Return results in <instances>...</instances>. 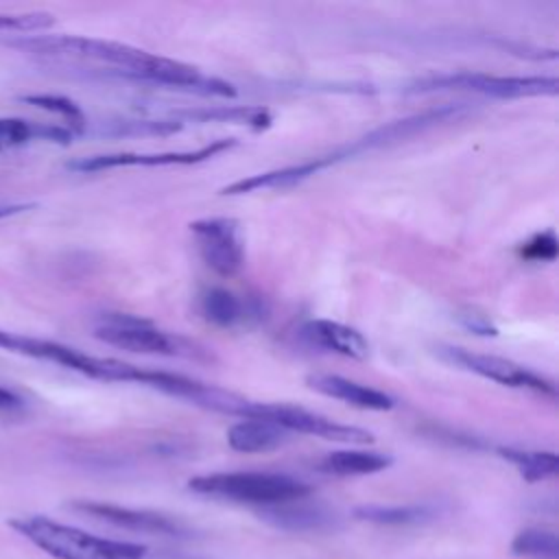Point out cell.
Here are the masks:
<instances>
[{
  "instance_id": "cell-1",
  "label": "cell",
  "mask_w": 559,
  "mask_h": 559,
  "mask_svg": "<svg viewBox=\"0 0 559 559\" xmlns=\"http://www.w3.org/2000/svg\"><path fill=\"white\" fill-rule=\"evenodd\" d=\"M7 46L17 48L22 52L39 55V57H61V59H79L111 66V74L120 79L142 81L151 85H162L168 90H183L199 94L205 76L199 68L175 61L168 57L151 55L142 48L100 39V37H83V35H20L7 39Z\"/></svg>"
},
{
  "instance_id": "cell-2",
  "label": "cell",
  "mask_w": 559,
  "mask_h": 559,
  "mask_svg": "<svg viewBox=\"0 0 559 559\" xmlns=\"http://www.w3.org/2000/svg\"><path fill=\"white\" fill-rule=\"evenodd\" d=\"M20 535L55 559H144L146 548L131 542L105 539L46 515H22L9 522Z\"/></svg>"
},
{
  "instance_id": "cell-3",
  "label": "cell",
  "mask_w": 559,
  "mask_h": 559,
  "mask_svg": "<svg viewBox=\"0 0 559 559\" xmlns=\"http://www.w3.org/2000/svg\"><path fill=\"white\" fill-rule=\"evenodd\" d=\"M188 487L194 493L245 502L255 507L280 504L288 500L308 498L312 487L295 476L275 474V472H216L190 478Z\"/></svg>"
},
{
  "instance_id": "cell-4",
  "label": "cell",
  "mask_w": 559,
  "mask_h": 559,
  "mask_svg": "<svg viewBox=\"0 0 559 559\" xmlns=\"http://www.w3.org/2000/svg\"><path fill=\"white\" fill-rule=\"evenodd\" d=\"M94 336L107 345L118 349L135 352V354H159V356H179L192 360H207V349L199 343L162 330L148 319L124 314V312H107L98 319L94 328Z\"/></svg>"
},
{
  "instance_id": "cell-5",
  "label": "cell",
  "mask_w": 559,
  "mask_h": 559,
  "mask_svg": "<svg viewBox=\"0 0 559 559\" xmlns=\"http://www.w3.org/2000/svg\"><path fill=\"white\" fill-rule=\"evenodd\" d=\"M0 349L28 356L35 360H48L55 365H61L66 369L79 371L92 380H103V382H135V371L138 365L118 360V358H103V356H92L85 352H79L70 345L48 341V338H37V336H26L17 332H9L0 328Z\"/></svg>"
},
{
  "instance_id": "cell-6",
  "label": "cell",
  "mask_w": 559,
  "mask_h": 559,
  "mask_svg": "<svg viewBox=\"0 0 559 559\" xmlns=\"http://www.w3.org/2000/svg\"><path fill=\"white\" fill-rule=\"evenodd\" d=\"M559 83L555 76H504L489 72L430 74L411 83L408 92H472L493 98L552 96Z\"/></svg>"
},
{
  "instance_id": "cell-7",
  "label": "cell",
  "mask_w": 559,
  "mask_h": 559,
  "mask_svg": "<svg viewBox=\"0 0 559 559\" xmlns=\"http://www.w3.org/2000/svg\"><path fill=\"white\" fill-rule=\"evenodd\" d=\"M135 384H144V386L157 389V391H162L170 397L186 400L188 404H194L199 408L223 413V415H234V417H240V419L247 417V413L251 408V402H253V400H249L240 393L221 389L216 384L201 382V380L183 376V373L164 371V369L138 367Z\"/></svg>"
},
{
  "instance_id": "cell-8",
  "label": "cell",
  "mask_w": 559,
  "mask_h": 559,
  "mask_svg": "<svg viewBox=\"0 0 559 559\" xmlns=\"http://www.w3.org/2000/svg\"><path fill=\"white\" fill-rule=\"evenodd\" d=\"M247 417H260V419L273 421L275 426L284 428L286 432L314 435V437H321V439H328V441H338V443L362 445V443L373 441V435L365 428L349 426V424H338V421H334L325 415H319V413L308 411L304 406L284 404V402H255L253 400Z\"/></svg>"
},
{
  "instance_id": "cell-9",
  "label": "cell",
  "mask_w": 559,
  "mask_h": 559,
  "mask_svg": "<svg viewBox=\"0 0 559 559\" xmlns=\"http://www.w3.org/2000/svg\"><path fill=\"white\" fill-rule=\"evenodd\" d=\"M439 356L445 358L448 362L465 369V371H472L480 378H487V380H493L498 384H504V386H513V389H528V391H535V393H542V395H550L555 397V384L542 376H537L535 371L509 360V358H502V356H493V354H480V352H472V349H465V347H454V345H443L439 347Z\"/></svg>"
},
{
  "instance_id": "cell-10",
  "label": "cell",
  "mask_w": 559,
  "mask_h": 559,
  "mask_svg": "<svg viewBox=\"0 0 559 559\" xmlns=\"http://www.w3.org/2000/svg\"><path fill=\"white\" fill-rule=\"evenodd\" d=\"M199 255L221 277H234L245 264L240 225L227 216H210L190 223Z\"/></svg>"
},
{
  "instance_id": "cell-11",
  "label": "cell",
  "mask_w": 559,
  "mask_h": 559,
  "mask_svg": "<svg viewBox=\"0 0 559 559\" xmlns=\"http://www.w3.org/2000/svg\"><path fill=\"white\" fill-rule=\"evenodd\" d=\"M236 146V138H221L212 140L205 146H199L194 151H159V153H133V151H120V153H100L90 157H79L68 162L70 170L76 173H98L109 168H122V166H190L205 159H212L225 151Z\"/></svg>"
},
{
  "instance_id": "cell-12",
  "label": "cell",
  "mask_w": 559,
  "mask_h": 559,
  "mask_svg": "<svg viewBox=\"0 0 559 559\" xmlns=\"http://www.w3.org/2000/svg\"><path fill=\"white\" fill-rule=\"evenodd\" d=\"M467 111V105L459 103H448V105H441V107H435V109H426V111H419V114H413V116H404L400 120H393V122H386L373 131H369L367 135L354 140L352 144L338 148V157L341 162L347 159V157H354L358 153H365V151H373V148H384V146H393V144H400V142H406L437 124H443V122H452L456 118H461L463 114Z\"/></svg>"
},
{
  "instance_id": "cell-13",
  "label": "cell",
  "mask_w": 559,
  "mask_h": 559,
  "mask_svg": "<svg viewBox=\"0 0 559 559\" xmlns=\"http://www.w3.org/2000/svg\"><path fill=\"white\" fill-rule=\"evenodd\" d=\"M72 511L83 513L87 518L107 522L118 528L135 531V533H148V535H186V528L162 513L155 511H144V509H131V507H120V504H109V502H96V500H72L68 504Z\"/></svg>"
},
{
  "instance_id": "cell-14",
  "label": "cell",
  "mask_w": 559,
  "mask_h": 559,
  "mask_svg": "<svg viewBox=\"0 0 559 559\" xmlns=\"http://www.w3.org/2000/svg\"><path fill=\"white\" fill-rule=\"evenodd\" d=\"M258 518L275 528L290 531V533L330 531V528H336L338 524V515L334 509L321 502H308L306 498L258 507Z\"/></svg>"
},
{
  "instance_id": "cell-15",
  "label": "cell",
  "mask_w": 559,
  "mask_h": 559,
  "mask_svg": "<svg viewBox=\"0 0 559 559\" xmlns=\"http://www.w3.org/2000/svg\"><path fill=\"white\" fill-rule=\"evenodd\" d=\"M306 382L312 391L328 395L332 400L345 402L349 406L362 408V411H391L395 406V400L389 393L367 386V384H360L345 376L312 373L306 378Z\"/></svg>"
},
{
  "instance_id": "cell-16",
  "label": "cell",
  "mask_w": 559,
  "mask_h": 559,
  "mask_svg": "<svg viewBox=\"0 0 559 559\" xmlns=\"http://www.w3.org/2000/svg\"><path fill=\"white\" fill-rule=\"evenodd\" d=\"M336 164L332 153L330 155H319L299 164H290V166H282V168H273V170H264L258 175H249L242 179L231 181L229 186H225L221 192L223 194H249V192H258V190H277V188H290L295 183H301L306 179H310L312 175H317L319 170L328 168Z\"/></svg>"
},
{
  "instance_id": "cell-17",
  "label": "cell",
  "mask_w": 559,
  "mask_h": 559,
  "mask_svg": "<svg viewBox=\"0 0 559 559\" xmlns=\"http://www.w3.org/2000/svg\"><path fill=\"white\" fill-rule=\"evenodd\" d=\"M299 334L314 347L341 354L345 358L365 360L369 356L367 338L352 325L330 321V319H310L301 325Z\"/></svg>"
},
{
  "instance_id": "cell-18",
  "label": "cell",
  "mask_w": 559,
  "mask_h": 559,
  "mask_svg": "<svg viewBox=\"0 0 559 559\" xmlns=\"http://www.w3.org/2000/svg\"><path fill=\"white\" fill-rule=\"evenodd\" d=\"M290 439V432L275 426L273 421L260 419V417H247L236 421L227 430V443L236 452L245 454H258V452H271L282 448Z\"/></svg>"
},
{
  "instance_id": "cell-19",
  "label": "cell",
  "mask_w": 559,
  "mask_h": 559,
  "mask_svg": "<svg viewBox=\"0 0 559 559\" xmlns=\"http://www.w3.org/2000/svg\"><path fill=\"white\" fill-rule=\"evenodd\" d=\"M393 463L389 454L373 452V450H334L328 452L317 467L323 474L332 476H362V474H376L386 469Z\"/></svg>"
},
{
  "instance_id": "cell-20",
  "label": "cell",
  "mask_w": 559,
  "mask_h": 559,
  "mask_svg": "<svg viewBox=\"0 0 559 559\" xmlns=\"http://www.w3.org/2000/svg\"><path fill=\"white\" fill-rule=\"evenodd\" d=\"M31 140H48L55 144H70L72 131L59 124H41L24 118H0V151L22 146Z\"/></svg>"
},
{
  "instance_id": "cell-21",
  "label": "cell",
  "mask_w": 559,
  "mask_h": 559,
  "mask_svg": "<svg viewBox=\"0 0 559 559\" xmlns=\"http://www.w3.org/2000/svg\"><path fill=\"white\" fill-rule=\"evenodd\" d=\"M201 312L218 328H234L251 314V308L231 290L214 286L201 295Z\"/></svg>"
},
{
  "instance_id": "cell-22",
  "label": "cell",
  "mask_w": 559,
  "mask_h": 559,
  "mask_svg": "<svg viewBox=\"0 0 559 559\" xmlns=\"http://www.w3.org/2000/svg\"><path fill=\"white\" fill-rule=\"evenodd\" d=\"M437 515V511L428 504H360L354 509V518L371 524L386 526H404V524H421Z\"/></svg>"
},
{
  "instance_id": "cell-23",
  "label": "cell",
  "mask_w": 559,
  "mask_h": 559,
  "mask_svg": "<svg viewBox=\"0 0 559 559\" xmlns=\"http://www.w3.org/2000/svg\"><path fill=\"white\" fill-rule=\"evenodd\" d=\"M498 454L513 463L520 476L528 483H539L557 476L559 459L555 452L546 450H522V448H498Z\"/></svg>"
},
{
  "instance_id": "cell-24",
  "label": "cell",
  "mask_w": 559,
  "mask_h": 559,
  "mask_svg": "<svg viewBox=\"0 0 559 559\" xmlns=\"http://www.w3.org/2000/svg\"><path fill=\"white\" fill-rule=\"evenodd\" d=\"M177 116H183L186 120H199V122H236V124H249L251 129H264L271 124V114L262 107H203V109H186L177 111Z\"/></svg>"
},
{
  "instance_id": "cell-25",
  "label": "cell",
  "mask_w": 559,
  "mask_h": 559,
  "mask_svg": "<svg viewBox=\"0 0 559 559\" xmlns=\"http://www.w3.org/2000/svg\"><path fill=\"white\" fill-rule=\"evenodd\" d=\"M511 552L528 559H559V537L544 528H524L511 542Z\"/></svg>"
},
{
  "instance_id": "cell-26",
  "label": "cell",
  "mask_w": 559,
  "mask_h": 559,
  "mask_svg": "<svg viewBox=\"0 0 559 559\" xmlns=\"http://www.w3.org/2000/svg\"><path fill=\"white\" fill-rule=\"evenodd\" d=\"M24 103L28 105H35L44 111H50V114H57L61 116L66 122H68V129L70 131H83L85 129V114L83 109L68 96H61V94H28V96H22Z\"/></svg>"
},
{
  "instance_id": "cell-27",
  "label": "cell",
  "mask_w": 559,
  "mask_h": 559,
  "mask_svg": "<svg viewBox=\"0 0 559 559\" xmlns=\"http://www.w3.org/2000/svg\"><path fill=\"white\" fill-rule=\"evenodd\" d=\"M520 258L533 262H552L557 258V236L552 229H544L533 234L522 247L518 249Z\"/></svg>"
},
{
  "instance_id": "cell-28",
  "label": "cell",
  "mask_w": 559,
  "mask_h": 559,
  "mask_svg": "<svg viewBox=\"0 0 559 559\" xmlns=\"http://www.w3.org/2000/svg\"><path fill=\"white\" fill-rule=\"evenodd\" d=\"M55 24V17L44 11L31 13H0V31H15V33H31V31H46Z\"/></svg>"
},
{
  "instance_id": "cell-29",
  "label": "cell",
  "mask_w": 559,
  "mask_h": 559,
  "mask_svg": "<svg viewBox=\"0 0 559 559\" xmlns=\"http://www.w3.org/2000/svg\"><path fill=\"white\" fill-rule=\"evenodd\" d=\"M114 133L118 135H142V133H157V135H166V133H175L181 129L179 120H122V122H114Z\"/></svg>"
},
{
  "instance_id": "cell-30",
  "label": "cell",
  "mask_w": 559,
  "mask_h": 559,
  "mask_svg": "<svg viewBox=\"0 0 559 559\" xmlns=\"http://www.w3.org/2000/svg\"><path fill=\"white\" fill-rule=\"evenodd\" d=\"M461 321H463V325L467 330H472L476 334H483V336H496L498 334V328L493 325V321L487 314H483V312L469 310V312L461 314Z\"/></svg>"
},
{
  "instance_id": "cell-31",
  "label": "cell",
  "mask_w": 559,
  "mask_h": 559,
  "mask_svg": "<svg viewBox=\"0 0 559 559\" xmlns=\"http://www.w3.org/2000/svg\"><path fill=\"white\" fill-rule=\"evenodd\" d=\"M20 408H24V400L15 391L0 384V411L13 413V411H20Z\"/></svg>"
},
{
  "instance_id": "cell-32",
  "label": "cell",
  "mask_w": 559,
  "mask_h": 559,
  "mask_svg": "<svg viewBox=\"0 0 559 559\" xmlns=\"http://www.w3.org/2000/svg\"><path fill=\"white\" fill-rule=\"evenodd\" d=\"M33 205H24V203H20V205H0V221L9 218V216H15V214H22V212H26Z\"/></svg>"
}]
</instances>
